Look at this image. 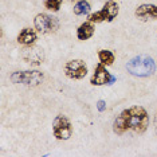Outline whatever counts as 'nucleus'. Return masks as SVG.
Wrapping results in <instances>:
<instances>
[{
  "label": "nucleus",
  "mask_w": 157,
  "mask_h": 157,
  "mask_svg": "<svg viewBox=\"0 0 157 157\" xmlns=\"http://www.w3.org/2000/svg\"><path fill=\"white\" fill-rule=\"evenodd\" d=\"M122 113L126 118L128 129L138 134L145 133L149 126V116L142 106H133V108L125 109Z\"/></svg>",
  "instance_id": "obj_1"
},
{
  "label": "nucleus",
  "mask_w": 157,
  "mask_h": 157,
  "mask_svg": "<svg viewBox=\"0 0 157 157\" xmlns=\"http://www.w3.org/2000/svg\"><path fill=\"white\" fill-rule=\"evenodd\" d=\"M126 70L134 77L146 78L156 71V62L149 55H137L128 62Z\"/></svg>",
  "instance_id": "obj_2"
},
{
  "label": "nucleus",
  "mask_w": 157,
  "mask_h": 157,
  "mask_svg": "<svg viewBox=\"0 0 157 157\" xmlns=\"http://www.w3.org/2000/svg\"><path fill=\"white\" fill-rule=\"evenodd\" d=\"M52 133L56 140H69L73 136V125L70 120L63 114L56 116L52 121Z\"/></svg>",
  "instance_id": "obj_3"
},
{
  "label": "nucleus",
  "mask_w": 157,
  "mask_h": 157,
  "mask_svg": "<svg viewBox=\"0 0 157 157\" xmlns=\"http://www.w3.org/2000/svg\"><path fill=\"white\" fill-rule=\"evenodd\" d=\"M34 26L35 30L40 34H52L56 33L59 28V22L58 19L47 13H39L34 19Z\"/></svg>",
  "instance_id": "obj_4"
},
{
  "label": "nucleus",
  "mask_w": 157,
  "mask_h": 157,
  "mask_svg": "<svg viewBox=\"0 0 157 157\" xmlns=\"http://www.w3.org/2000/svg\"><path fill=\"white\" fill-rule=\"evenodd\" d=\"M10 79L13 83H23V85H36L42 83L43 81V74L38 70H26V71H16L13 73Z\"/></svg>",
  "instance_id": "obj_5"
},
{
  "label": "nucleus",
  "mask_w": 157,
  "mask_h": 157,
  "mask_svg": "<svg viewBox=\"0 0 157 157\" xmlns=\"http://www.w3.org/2000/svg\"><path fill=\"white\" fill-rule=\"evenodd\" d=\"M63 70H65L66 77L70 79H83L87 75V66L82 59L69 60L63 67Z\"/></svg>",
  "instance_id": "obj_6"
},
{
  "label": "nucleus",
  "mask_w": 157,
  "mask_h": 157,
  "mask_svg": "<svg viewBox=\"0 0 157 157\" xmlns=\"http://www.w3.org/2000/svg\"><path fill=\"white\" fill-rule=\"evenodd\" d=\"M116 82V77L112 75L108 70L106 66L102 63H98L94 67V73L90 78V83L93 86H102V85H113Z\"/></svg>",
  "instance_id": "obj_7"
},
{
  "label": "nucleus",
  "mask_w": 157,
  "mask_h": 157,
  "mask_svg": "<svg viewBox=\"0 0 157 157\" xmlns=\"http://www.w3.org/2000/svg\"><path fill=\"white\" fill-rule=\"evenodd\" d=\"M22 58L24 62L30 63L31 66H39L44 60V51L38 46H27L22 50Z\"/></svg>",
  "instance_id": "obj_8"
},
{
  "label": "nucleus",
  "mask_w": 157,
  "mask_h": 157,
  "mask_svg": "<svg viewBox=\"0 0 157 157\" xmlns=\"http://www.w3.org/2000/svg\"><path fill=\"white\" fill-rule=\"evenodd\" d=\"M136 16L142 22L157 19V6L156 4H141L136 8Z\"/></svg>",
  "instance_id": "obj_9"
},
{
  "label": "nucleus",
  "mask_w": 157,
  "mask_h": 157,
  "mask_svg": "<svg viewBox=\"0 0 157 157\" xmlns=\"http://www.w3.org/2000/svg\"><path fill=\"white\" fill-rule=\"evenodd\" d=\"M36 40H38L36 30L30 28V27L23 28L19 33V35H17V43L24 46V47H27V46H34Z\"/></svg>",
  "instance_id": "obj_10"
},
{
  "label": "nucleus",
  "mask_w": 157,
  "mask_h": 157,
  "mask_svg": "<svg viewBox=\"0 0 157 157\" xmlns=\"http://www.w3.org/2000/svg\"><path fill=\"white\" fill-rule=\"evenodd\" d=\"M94 34V23L91 22H83L79 27L77 28V38L79 40H87Z\"/></svg>",
  "instance_id": "obj_11"
},
{
  "label": "nucleus",
  "mask_w": 157,
  "mask_h": 157,
  "mask_svg": "<svg viewBox=\"0 0 157 157\" xmlns=\"http://www.w3.org/2000/svg\"><path fill=\"white\" fill-rule=\"evenodd\" d=\"M102 10L105 11L106 17H108L106 22H112V20H114L117 17V15H118V12H120V7L117 6V3L114 2V0H109V2H106L105 4H103Z\"/></svg>",
  "instance_id": "obj_12"
},
{
  "label": "nucleus",
  "mask_w": 157,
  "mask_h": 157,
  "mask_svg": "<svg viewBox=\"0 0 157 157\" xmlns=\"http://www.w3.org/2000/svg\"><path fill=\"white\" fill-rule=\"evenodd\" d=\"M98 59H99V63L105 65L106 67L108 66H112L116 60V55L113 54L110 50H99L98 51Z\"/></svg>",
  "instance_id": "obj_13"
},
{
  "label": "nucleus",
  "mask_w": 157,
  "mask_h": 157,
  "mask_svg": "<svg viewBox=\"0 0 157 157\" xmlns=\"http://www.w3.org/2000/svg\"><path fill=\"white\" fill-rule=\"evenodd\" d=\"M90 10H91V7L89 4L87 0H79V2H77L75 4H74L73 11L77 16H82V15H89Z\"/></svg>",
  "instance_id": "obj_14"
},
{
  "label": "nucleus",
  "mask_w": 157,
  "mask_h": 157,
  "mask_svg": "<svg viewBox=\"0 0 157 157\" xmlns=\"http://www.w3.org/2000/svg\"><path fill=\"white\" fill-rule=\"evenodd\" d=\"M87 20H89V22H91V23H94V24H97V23L106 22V20H108V17H106V13H105L103 10H99V11L89 13Z\"/></svg>",
  "instance_id": "obj_15"
},
{
  "label": "nucleus",
  "mask_w": 157,
  "mask_h": 157,
  "mask_svg": "<svg viewBox=\"0 0 157 157\" xmlns=\"http://www.w3.org/2000/svg\"><path fill=\"white\" fill-rule=\"evenodd\" d=\"M63 0H44V8L52 12H58L62 7Z\"/></svg>",
  "instance_id": "obj_16"
},
{
  "label": "nucleus",
  "mask_w": 157,
  "mask_h": 157,
  "mask_svg": "<svg viewBox=\"0 0 157 157\" xmlns=\"http://www.w3.org/2000/svg\"><path fill=\"white\" fill-rule=\"evenodd\" d=\"M97 109H98V112H101V113L106 110V102L103 101V99H99L97 102Z\"/></svg>",
  "instance_id": "obj_17"
},
{
  "label": "nucleus",
  "mask_w": 157,
  "mask_h": 157,
  "mask_svg": "<svg viewBox=\"0 0 157 157\" xmlns=\"http://www.w3.org/2000/svg\"><path fill=\"white\" fill-rule=\"evenodd\" d=\"M155 130H156V134H157V112L155 114Z\"/></svg>",
  "instance_id": "obj_18"
}]
</instances>
